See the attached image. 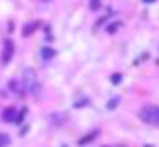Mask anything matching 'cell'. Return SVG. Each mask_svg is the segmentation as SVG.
Segmentation results:
<instances>
[{
	"label": "cell",
	"instance_id": "ba28073f",
	"mask_svg": "<svg viewBox=\"0 0 159 147\" xmlns=\"http://www.w3.org/2000/svg\"><path fill=\"white\" fill-rule=\"evenodd\" d=\"M116 102H118V98H114V100H110V102H108V108H114V106H116Z\"/></svg>",
	"mask_w": 159,
	"mask_h": 147
},
{
	"label": "cell",
	"instance_id": "5b68a950",
	"mask_svg": "<svg viewBox=\"0 0 159 147\" xmlns=\"http://www.w3.org/2000/svg\"><path fill=\"white\" fill-rule=\"evenodd\" d=\"M90 8H92V10H98L100 8V0H90Z\"/></svg>",
	"mask_w": 159,
	"mask_h": 147
},
{
	"label": "cell",
	"instance_id": "277c9868",
	"mask_svg": "<svg viewBox=\"0 0 159 147\" xmlns=\"http://www.w3.org/2000/svg\"><path fill=\"white\" fill-rule=\"evenodd\" d=\"M53 55H55V51H53L51 47H45V49H43V57H45V59H49V57H53Z\"/></svg>",
	"mask_w": 159,
	"mask_h": 147
},
{
	"label": "cell",
	"instance_id": "6da1fadb",
	"mask_svg": "<svg viewBox=\"0 0 159 147\" xmlns=\"http://www.w3.org/2000/svg\"><path fill=\"white\" fill-rule=\"evenodd\" d=\"M139 119L145 121V123H149V125L159 127V106H155V104L143 106V108L139 110Z\"/></svg>",
	"mask_w": 159,
	"mask_h": 147
},
{
	"label": "cell",
	"instance_id": "7a4b0ae2",
	"mask_svg": "<svg viewBox=\"0 0 159 147\" xmlns=\"http://www.w3.org/2000/svg\"><path fill=\"white\" fill-rule=\"evenodd\" d=\"M35 82H37L35 71L33 70H27V71H25V86H27L29 90H33V88H35Z\"/></svg>",
	"mask_w": 159,
	"mask_h": 147
},
{
	"label": "cell",
	"instance_id": "8992f818",
	"mask_svg": "<svg viewBox=\"0 0 159 147\" xmlns=\"http://www.w3.org/2000/svg\"><path fill=\"white\" fill-rule=\"evenodd\" d=\"M110 80H112V84H120L122 76H120V74H112V78H110Z\"/></svg>",
	"mask_w": 159,
	"mask_h": 147
},
{
	"label": "cell",
	"instance_id": "52a82bcc",
	"mask_svg": "<svg viewBox=\"0 0 159 147\" xmlns=\"http://www.w3.org/2000/svg\"><path fill=\"white\" fill-rule=\"evenodd\" d=\"M118 25H120V23H112L110 27H108V33H114V31L118 29Z\"/></svg>",
	"mask_w": 159,
	"mask_h": 147
},
{
	"label": "cell",
	"instance_id": "9c48e42d",
	"mask_svg": "<svg viewBox=\"0 0 159 147\" xmlns=\"http://www.w3.org/2000/svg\"><path fill=\"white\" fill-rule=\"evenodd\" d=\"M43 2H49V0H43Z\"/></svg>",
	"mask_w": 159,
	"mask_h": 147
},
{
	"label": "cell",
	"instance_id": "3957f363",
	"mask_svg": "<svg viewBox=\"0 0 159 147\" xmlns=\"http://www.w3.org/2000/svg\"><path fill=\"white\" fill-rule=\"evenodd\" d=\"M10 55H12V43L6 41V51H4V62H8Z\"/></svg>",
	"mask_w": 159,
	"mask_h": 147
}]
</instances>
